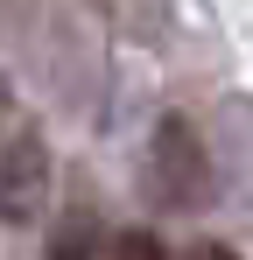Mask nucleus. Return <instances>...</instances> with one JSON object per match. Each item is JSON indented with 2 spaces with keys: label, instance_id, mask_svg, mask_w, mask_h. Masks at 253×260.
<instances>
[{
  "label": "nucleus",
  "instance_id": "f257e3e1",
  "mask_svg": "<svg viewBox=\"0 0 253 260\" xmlns=\"http://www.w3.org/2000/svg\"><path fill=\"white\" fill-rule=\"evenodd\" d=\"M148 169H155L162 204H176V211H197V204L211 197V155H204V141H197V127H190L183 113H169L162 127H155Z\"/></svg>",
  "mask_w": 253,
  "mask_h": 260
},
{
  "label": "nucleus",
  "instance_id": "39448f33",
  "mask_svg": "<svg viewBox=\"0 0 253 260\" xmlns=\"http://www.w3.org/2000/svg\"><path fill=\"white\" fill-rule=\"evenodd\" d=\"M190 260H239L232 246H218V239H204V246H190Z\"/></svg>",
  "mask_w": 253,
  "mask_h": 260
},
{
  "label": "nucleus",
  "instance_id": "20e7f679",
  "mask_svg": "<svg viewBox=\"0 0 253 260\" xmlns=\"http://www.w3.org/2000/svg\"><path fill=\"white\" fill-rule=\"evenodd\" d=\"M106 260H169V246L155 239V232L134 225V232H113V239H106Z\"/></svg>",
  "mask_w": 253,
  "mask_h": 260
},
{
  "label": "nucleus",
  "instance_id": "f03ea898",
  "mask_svg": "<svg viewBox=\"0 0 253 260\" xmlns=\"http://www.w3.org/2000/svg\"><path fill=\"white\" fill-rule=\"evenodd\" d=\"M49 211V148L42 134H14L0 148V225H36Z\"/></svg>",
  "mask_w": 253,
  "mask_h": 260
},
{
  "label": "nucleus",
  "instance_id": "7ed1b4c3",
  "mask_svg": "<svg viewBox=\"0 0 253 260\" xmlns=\"http://www.w3.org/2000/svg\"><path fill=\"white\" fill-rule=\"evenodd\" d=\"M99 246H106V239H99V225H91V211L78 204V211L64 218V232H56V246H49V260H91Z\"/></svg>",
  "mask_w": 253,
  "mask_h": 260
}]
</instances>
